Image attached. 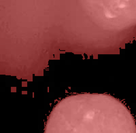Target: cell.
<instances>
[{
  "mask_svg": "<svg viewBox=\"0 0 136 133\" xmlns=\"http://www.w3.org/2000/svg\"><path fill=\"white\" fill-rule=\"evenodd\" d=\"M46 133H136L128 108L106 94H78L59 102L48 116Z\"/></svg>",
  "mask_w": 136,
  "mask_h": 133,
  "instance_id": "obj_1",
  "label": "cell"
},
{
  "mask_svg": "<svg viewBox=\"0 0 136 133\" xmlns=\"http://www.w3.org/2000/svg\"><path fill=\"white\" fill-rule=\"evenodd\" d=\"M86 5L115 12L129 20H136V0H83Z\"/></svg>",
  "mask_w": 136,
  "mask_h": 133,
  "instance_id": "obj_2",
  "label": "cell"
}]
</instances>
